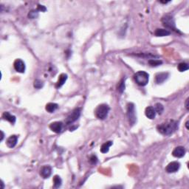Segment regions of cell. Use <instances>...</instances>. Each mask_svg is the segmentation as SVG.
Here are the masks:
<instances>
[{
    "label": "cell",
    "instance_id": "cell-14",
    "mask_svg": "<svg viewBox=\"0 0 189 189\" xmlns=\"http://www.w3.org/2000/svg\"><path fill=\"white\" fill-rule=\"evenodd\" d=\"M17 141H18V136L17 135H12L10 137H8V139L7 140V146L9 148H12L13 147H15V146L17 145Z\"/></svg>",
    "mask_w": 189,
    "mask_h": 189
},
{
    "label": "cell",
    "instance_id": "cell-22",
    "mask_svg": "<svg viewBox=\"0 0 189 189\" xmlns=\"http://www.w3.org/2000/svg\"><path fill=\"white\" fill-rule=\"evenodd\" d=\"M155 112H156L158 113L159 115H161L162 113L163 112V110H164V107H163V106L161 104V103H156V104H155Z\"/></svg>",
    "mask_w": 189,
    "mask_h": 189
},
{
    "label": "cell",
    "instance_id": "cell-6",
    "mask_svg": "<svg viewBox=\"0 0 189 189\" xmlns=\"http://www.w3.org/2000/svg\"><path fill=\"white\" fill-rule=\"evenodd\" d=\"M81 108H76L72 112V113L67 117L66 119V124L67 125H70L75 121H76L78 119V117L81 115Z\"/></svg>",
    "mask_w": 189,
    "mask_h": 189
},
{
    "label": "cell",
    "instance_id": "cell-8",
    "mask_svg": "<svg viewBox=\"0 0 189 189\" xmlns=\"http://www.w3.org/2000/svg\"><path fill=\"white\" fill-rule=\"evenodd\" d=\"M179 167H180V163H178L177 161H174L170 163L167 166V167L166 168V171L168 173H175L179 170Z\"/></svg>",
    "mask_w": 189,
    "mask_h": 189
},
{
    "label": "cell",
    "instance_id": "cell-29",
    "mask_svg": "<svg viewBox=\"0 0 189 189\" xmlns=\"http://www.w3.org/2000/svg\"><path fill=\"white\" fill-rule=\"evenodd\" d=\"M188 100L189 98H187L186 101V107L187 109H188Z\"/></svg>",
    "mask_w": 189,
    "mask_h": 189
},
{
    "label": "cell",
    "instance_id": "cell-7",
    "mask_svg": "<svg viewBox=\"0 0 189 189\" xmlns=\"http://www.w3.org/2000/svg\"><path fill=\"white\" fill-rule=\"evenodd\" d=\"M14 69L16 71L21 73H24L25 71V64L22 60L21 59H17L14 62Z\"/></svg>",
    "mask_w": 189,
    "mask_h": 189
},
{
    "label": "cell",
    "instance_id": "cell-24",
    "mask_svg": "<svg viewBox=\"0 0 189 189\" xmlns=\"http://www.w3.org/2000/svg\"><path fill=\"white\" fill-rule=\"evenodd\" d=\"M148 63L152 67H157V66H159L163 63L162 61L160 60H155V59H152V60L148 61Z\"/></svg>",
    "mask_w": 189,
    "mask_h": 189
},
{
    "label": "cell",
    "instance_id": "cell-32",
    "mask_svg": "<svg viewBox=\"0 0 189 189\" xmlns=\"http://www.w3.org/2000/svg\"><path fill=\"white\" fill-rule=\"evenodd\" d=\"M160 2H161V3H163V4H166V3H168V2H169V1H168V2H163V1H160Z\"/></svg>",
    "mask_w": 189,
    "mask_h": 189
},
{
    "label": "cell",
    "instance_id": "cell-31",
    "mask_svg": "<svg viewBox=\"0 0 189 189\" xmlns=\"http://www.w3.org/2000/svg\"><path fill=\"white\" fill-rule=\"evenodd\" d=\"M1 134H2V137H1V141H2V140H3V138H4V133H3V132H1Z\"/></svg>",
    "mask_w": 189,
    "mask_h": 189
},
{
    "label": "cell",
    "instance_id": "cell-4",
    "mask_svg": "<svg viewBox=\"0 0 189 189\" xmlns=\"http://www.w3.org/2000/svg\"><path fill=\"white\" fill-rule=\"evenodd\" d=\"M109 106L106 104H101L96 108L94 113L95 115L100 120L106 119L109 112Z\"/></svg>",
    "mask_w": 189,
    "mask_h": 189
},
{
    "label": "cell",
    "instance_id": "cell-28",
    "mask_svg": "<svg viewBox=\"0 0 189 189\" xmlns=\"http://www.w3.org/2000/svg\"><path fill=\"white\" fill-rule=\"evenodd\" d=\"M37 10H39V11L44 12V11H46V8H45V7H44V6H43V5H38Z\"/></svg>",
    "mask_w": 189,
    "mask_h": 189
},
{
    "label": "cell",
    "instance_id": "cell-13",
    "mask_svg": "<svg viewBox=\"0 0 189 189\" xmlns=\"http://www.w3.org/2000/svg\"><path fill=\"white\" fill-rule=\"evenodd\" d=\"M145 114L148 118L149 119H155L156 116V112L153 106H148L145 110Z\"/></svg>",
    "mask_w": 189,
    "mask_h": 189
},
{
    "label": "cell",
    "instance_id": "cell-25",
    "mask_svg": "<svg viewBox=\"0 0 189 189\" xmlns=\"http://www.w3.org/2000/svg\"><path fill=\"white\" fill-rule=\"evenodd\" d=\"M43 86H44V83L41 80L36 79L34 81V87L36 89H41V87H43Z\"/></svg>",
    "mask_w": 189,
    "mask_h": 189
},
{
    "label": "cell",
    "instance_id": "cell-12",
    "mask_svg": "<svg viewBox=\"0 0 189 189\" xmlns=\"http://www.w3.org/2000/svg\"><path fill=\"white\" fill-rule=\"evenodd\" d=\"M62 128H63V123L59 121L53 122L50 125V129L56 133H60L62 130Z\"/></svg>",
    "mask_w": 189,
    "mask_h": 189
},
{
    "label": "cell",
    "instance_id": "cell-26",
    "mask_svg": "<svg viewBox=\"0 0 189 189\" xmlns=\"http://www.w3.org/2000/svg\"><path fill=\"white\" fill-rule=\"evenodd\" d=\"M124 90H125V81L123 79L121 81V83H119V86H118V91L121 93H122L124 91Z\"/></svg>",
    "mask_w": 189,
    "mask_h": 189
},
{
    "label": "cell",
    "instance_id": "cell-16",
    "mask_svg": "<svg viewBox=\"0 0 189 189\" xmlns=\"http://www.w3.org/2000/svg\"><path fill=\"white\" fill-rule=\"evenodd\" d=\"M67 79V75L65 73H62L61 74L59 78V80H58L57 83H56V88H60L64 84V83L66 82Z\"/></svg>",
    "mask_w": 189,
    "mask_h": 189
},
{
    "label": "cell",
    "instance_id": "cell-20",
    "mask_svg": "<svg viewBox=\"0 0 189 189\" xmlns=\"http://www.w3.org/2000/svg\"><path fill=\"white\" fill-rule=\"evenodd\" d=\"M62 183V180L61 179V177L58 175H56V176L53 177V186L54 188H58L60 187L61 186Z\"/></svg>",
    "mask_w": 189,
    "mask_h": 189
},
{
    "label": "cell",
    "instance_id": "cell-9",
    "mask_svg": "<svg viewBox=\"0 0 189 189\" xmlns=\"http://www.w3.org/2000/svg\"><path fill=\"white\" fill-rule=\"evenodd\" d=\"M51 174H52V168L50 166H44L40 170V175L44 179L50 177Z\"/></svg>",
    "mask_w": 189,
    "mask_h": 189
},
{
    "label": "cell",
    "instance_id": "cell-11",
    "mask_svg": "<svg viewBox=\"0 0 189 189\" xmlns=\"http://www.w3.org/2000/svg\"><path fill=\"white\" fill-rule=\"evenodd\" d=\"M168 75L169 74L168 72H160V73L157 74L155 76V81L157 84H160L168 79Z\"/></svg>",
    "mask_w": 189,
    "mask_h": 189
},
{
    "label": "cell",
    "instance_id": "cell-10",
    "mask_svg": "<svg viewBox=\"0 0 189 189\" xmlns=\"http://www.w3.org/2000/svg\"><path fill=\"white\" fill-rule=\"evenodd\" d=\"M185 154H186V149H185L184 147L183 146L176 147L172 152L173 156L175 157H177V158L183 157L185 155Z\"/></svg>",
    "mask_w": 189,
    "mask_h": 189
},
{
    "label": "cell",
    "instance_id": "cell-1",
    "mask_svg": "<svg viewBox=\"0 0 189 189\" xmlns=\"http://www.w3.org/2000/svg\"><path fill=\"white\" fill-rule=\"evenodd\" d=\"M178 129V123L175 121H168L157 126V129L163 135H171Z\"/></svg>",
    "mask_w": 189,
    "mask_h": 189
},
{
    "label": "cell",
    "instance_id": "cell-2",
    "mask_svg": "<svg viewBox=\"0 0 189 189\" xmlns=\"http://www.w3.org/2000/svg\"><path fill=\"white\" fill-rule=\"evenodd\" d=\"M134 78L139 86H146L149 80V75L145 71H139L134 75Z\"/></svg>",
    "mask_w": 189,
    "mask_h": 189
},
{
    "label": "cell",
    "instance_id": "cell-21",
    "mask_svg": "<svg viewBox=\"0 0 189 189\" xmlns=\"http://www.w3.org/2000/svg\"><path fill=\"white\" fill-rule=\"evenodd\" d=\"M189 69L188 64L187 63H180L178 65V70L179 72H185L186 70H188Z\"/></svg>",
    "mask_w": 189,
    "mask_h": 189
},
{
    "label": "cell",
    "instance_id": "cell-23",
    "mask_svg": "<svg viewBox=\"0 0 189 189\" xmlns=\"http://www.w3.org/2000/svg\"><path fill=\"white\" fill-rule=\"evenodd\" d=\"M38 17H39V10H31V11L28 13V17H29V19H35L37 18Z\"/></svg>",
    "mask_w": 189,
    "mask_h": 189
},
{
    "label": "cell",
    "instance_id": "cell-3",
    "mask_svg": "<svg viewBox=\"0 0 189 189\" xmlns=\"http://www.w3.org/2000/svg\"><path fill=\"white\" fill-rule=\"evenodd\" d=\"M161 21L164 27H166V28H168L170 30H172L175 31L177 33H180V32L176 28L175 19H174L172 16H171V15H166V16L163 17Z\"/></svg>",
    "mask_w": 189,
    "mask_h": 189
},
{
    "label": "cell",
    "instance_id": "cell-5",
    "mask_svg": "<svg viewBox=\"0 0 189 189\" xmlns=\"http://www.w3.org/2000/svg\"><path fill=\"white\" fill-rule=\"evenodd\" d=\"M127 117L129 119V123L133 126L136 123V115L135 105L132 103H128L127 105Z\"/></svg>",
    "mask_w": 189,
    "mask_h": 189
},
{
    "label": "cell",
    "instance_id": "cell-17",
    "mask_svg": "<svg viewBox=\"0 0 189 189\" xmlns=\"http://www.w3.org/2000/svg\"><path fill=\"white\" fill-rule=\"evenodd\" d=\"M155 36H158V37H163V36H169L171 34V32L168 31V30L157 29L155 32Z\"/></svg>",
    "mask_w": 189,
    "mask_h": 189
},
{
    "label": "cell",
    "instance_id": "cell-15",
    "mask_svg": "<svg viewBox=\"0 0 189 189\" xmlns=\"http://www.w3.org/2000/svg\"><path fill=\"white\" fill-rule=\"evenodd\" d=\"M2 118H3L4 120H6V121H9V122L11 123L12 124H14L15 122H16V120H17L16 117H15L14 115H13L10 114V112H5L3 113V115H2Z\"/></svg>",
    "mask_w": 189,
    "mask_h": 189
},
{
    "label": "cell",
    "instance_id": "cell-19",
    "mask_svg": "<svg viewBox=\"0 0 189 189\" xmlns=\"http://www.w3.org/2000/svg\"><path fill=\"white\" fill-rule=\"evenodd\" d=\"M112 145V141H108L106 143H103L101 147V152L103 154L108 152L109 150V148H110V146Z\"/></svg>",
    "mask_w": 189,
    "mask_h": 189
},
{
    "label": "cell",
    "instance_id": "cell-27",
    "mask_svg": "<svg viewBox=\"0 0 189 189\" xmlns=\"http://www.w3.org/2000/svg\"><path fill=\"white\" fill-rule=\"evenodd\" d=\"M90 162L91 164H96L97 162H98V158H97V157L95 155H92V156L90 157Z\"/></svg>",
    "mask_w": 189,
    "mask_h": 189
},
{
    "label": "cell",
    "instance_id": "cell-30",
    "mask_svg": "<svg viewBox=\"0 0 189 189\" xmlns=\"http://www.w3.org/2000/svg\"><path fill=\"white\" fill-rule=\"evenodd\" d=\"M186 129H189V127H188V121L186 123Z\"/></svg>",
    "mask_w": 189,
    "mask_h": 189
},
{
    "label": "cell",
    "instance_id": "cell-18",
    "mask_svg": "<svg viewBox=\"0 0 189 189\" xmlns=\"http://www.w3.org/2000/svg\"><path fill=\"white\" fill-rule=\"evenodd\" d=\"M58 107H59V105L57 104V103H47V105H46V110H47L48 112L50 113H52L56 111V109H58Z\"/></svg>",
    "mask_w": 189,
    "mask_h": 189
}]
</instances>
